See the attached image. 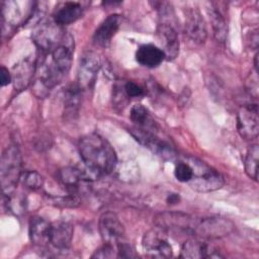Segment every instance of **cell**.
I'll list each match as a JSON object with an SVG mask.
<instances>
[{
	"mask_svg": "<svg viewBox=\"0 0 259 259\" xmlns=\"http://www.w3.org/2000/svg\"><path fill=\"white\" fill-rule=\"evenodd\" d=\"M79 153L92 177L109 174L116 167L117 156L113 147L96 133L88 134L80 140Z\"/></svg>",
	"mask_w": 259,
	"mask_h": 259,
	"instance_id": "1",
	"label": "cell"
},
{
	"mask_svg": "<svg viewBox=\"0 0 259 259\" xmlns=\"http://www.w3.org/2000/svg\"><path fill=\"white\" fill-rule=\"evenodd\" d=\"M187 162L193 170L192 178L187 182L191 189L198 192H210L222 188L225 184L223 175L205 162L196 158H189Z\"/></svg>",
	"mask_w": 259,
	"mask_h": 259,
	"instance_id": "2",
	"label": "cell"
},
{
	"mask_svg": "<svg viewBox=\"0 0 259 259\" xmlns=\"http://www.w3.org/2000/svg\"><path fill=\"white\" fill-rule=\"evenodd\" d=\"M21 155L16 146H9L1 156L0 178L4 195L14 192L15 186L21 177Z\"/></svg>",
	"mask_w": 259,
	"mask_h": 259,
	"instance_id": "3",
	"label": "cell"
},
{
	"mask_svg": "<svg viewBox=\"0 0 259 259\" xmlns=\"http://www.w3.org/2000/svg\"><path fill=\"white\" fill-rule=\"evenodd\" d=\"M65 34L62 26L58 25L54 20L44 21L34 27L31 38L41 53L50 54L62 42Z\"/></svg>",
	"mask_w": 259,
	"mask_h": 259,
	"instance_id": "4",
	"label": "cell"
},
{
	"mask_svg": "<svg viewBox=\"0 0 259 259\" xmlns=\"http://www.w3.org/2000/svg\"><path fill=\"white\" fill-rule=\"evenodd\" d=\"M143 248L146 253L156 258H169L173 254L172 247L163 229L157 227L149 230L142 240Z\"/></svg>",
	"mask_w": 259,
	"mask_h": 259,
	"instance_id": "5",
	"label": "cell"
},
{
	"mask_svg": "<svg viewBox=\"0 0 259 259\" xmlns=\"http://www.w3.org/2000/svg\"><path fill=\"white\" fill-rule=\"evenodd\" d=\"M237 130L244 140L252 141L258 137L259 118L256 103L244 105L239 109L237 114Z\"/></svg>",
	"mask_w": 259,
	"mask_h": 259,
	"instance_id": "6",
	"label": "cell"
},
{
	"mask_svg": "<svg viewBox=\"0 0 259 259\" xmlns=\"http://www.w3.org/2000/svg\"><path fill=\"white\" fill-rule=\"evenodd\" d=\"M234 229V224L225 218H203L197 220L193 234L201 238H221L230 234Z\"/></svg>",
	"mask_w": 259,
	"mask_h": 259,
	"instance_id": "7",
	"label": "cell"
},
{
	"mask_svg": "<svg viewBox=\"0 0 259 259\" xmlns=\"http://www.w3.org/2000/svg\"><path fill=\"white\" fill-rule=\"evenodd\" d=\"M99 233L105 244L116 246L122 241L124 227L114 212L106 211L99 218Z\"/></svg>",
	"mask_w": 259,
	"mask_h": 259,
	"instance_id": "8",
	"label": "cell"
},
{
	"mask_svg": "<svg viewBox=\"0 0 259 259\" xmlns=\"http://www.w3.org/2000/svg\"><path fill=\"white\" fill-rule=\"evenodd\" d=\"M100 65V59L96 53L87 51L82 55L78 68L77 83L81 89H88L94 84Z\"/></svg>",
	"mask_w": 259,
	"mask_h": 259,
	"instance_id": "9",
	"label": "cell"
},
{
	"mask_svg": "<svg viewBox=\"0 0 259 259\" xmlns=\"http://www.w3.org/2000/svg\"><path fill=\"white\" fill-rule=\"evenodd\" d=\"M197 220L182 212H162L156 217L157 227L166 230H175L193 234Z\"/></svg>",
	"mask_w": 259,
	"mask_h": 259,
	"instance_id": "10",
	"label": "cell"
},
{
	"mask_svg": "<svg viewBox=\"0 0 259 259\" xmlns=\"http://www.w3.org/2000/svg\"><path fill=\"white\" fill-rule=\"evenodd\" d=\"M157 32L163 46L165 59L168 61L174 60L179 54V39L173 22L160 21Z\"/></svg>",
	"mask_w": 259,
	"mask_h": 259,
	"instance_id": "11",
	"label": "cell"
},
{
	"mask_svg": "<svg viewBox=\"0 0 259 259\" xmlns=\"http://www.w3.org/2000/svg\"><path fill=\"white\" fill-rule=\"evenodd\" d=\"M180 257L188 259H198V258H220L223 255L220 254L213 246L207 244L204 241L197 239H189L182 244Z\"/></svg>",
	"mask_w": 259,
	"mask_h": 259,
	"instance_id": "12",
	"label": "cell"
},
{
	"mask_svg": "<svg viewBox=\"0 0 259 259\" xmlns=\"http://www.w3.org/2000/svg\"><path fill=\"white\" fill-rule=\"evenodd\" d=\"M185 30L188 36L197 44H203L207 36L204 18L196 8L187 9L185 15Z\"/></svg>",
	"mask_w": 259,
	"mask_h": 259,
	"instance_id": "13",
	"label": "cell"
},
{
	"mask_svg": "<svg viewBox=\"0 0 259 259\" xmlns=\"http://www.w3.org/2000/svg\"><path fill=\"white\" fill-rule=\"evenodd\" d=\"M74 233V227L71 223L66 221H58L52 223L50 244L61 251L68 249L71 245Z\"/></svg>",
	"mask_w": 259,
	"mask_h": 259,
	"instance_id": "14",
	"label": "cell"
},
{
	"mask_svg": "<svg viewBox=\"0 0 259 259\" xmlns=\"http://www.w3.org/2000/svg\"><path fill=\"white\" fill-rule=\"evenodd\" d=\"M83 15V7L79 2H60L53 13V20L60 26L68 25L78 20Z\"/></svg>",
	"mask_w": 259,
	"mask_h": 259,
	"instance_id": "15",
	"label": "cell"
},
{
	"mask_svg": "<svg viewBox=\"0 0 259 259\" xmlns=\"http://www.w3.org/2000/svg\"><path fill=\"white\" fill-rule=\"evenodd\" d=\"M36 71V65L30 59H23L12 68V82L16 90L21 91L28 87Z\"/></svg>",
	"mask_w": 259,
	"mask_h": 259,
	"instance_id": "16",
	"label": "cell"
},
{
	"mask_svg": "<svg viewBox=\"0 0 259 259\" xmlns=\"http://www.w3.org/2000/svg\"><path fill=\"white\" fill-rule=\"evenodd\" d=\"M119 26L120 16L118 14H111L107 16L95 30L93 35L94 42L99 47L106 48L117 32Z\"/></svg>",
	"mask_w": 259,
	"mask_h": 259,
	"instance_id": "17",
	"label": "cell"
},
{
	"mask_svg": "<svg viewBox=\"0 0 259 259\" xmlns=\"http://www.w3.org/2000/svg\"><path fill=\"white\" fill-rule=\"evenodd\" d=\"M136 60L144 67L156 68L165 60V54L159 47L152 44H145L138 48Z\"/></svg>",
	"mask_w": 259,
	"mask_h": 259,
	"instance_id": "18",
	"label": "cell"
},
{
	"mask_svg": "<svg viewBox=\"0 0 259 259\" xmlns=\"http://www.w3.org/2000/svg\"><path fill=\"white\" fill-rule=\"evenodd\" d=\"M51 226L49 223L41 217H32L29 221L28 234L30 241L37 246H46L50 243V234Z\"/></svg>",
	"mask_w": 259,
	"mask_h": 259,
	"instance_id": "19",
	"label": "cell"
},
{
	"mask_svg": "<svg viewBox=\"0 0 259 259\" xmlns=\"http://www.w3.org/2000/svg\"><path fill=\"white\" fill-rule=\"evenodd\" d=\"M130 117L136 125V128L144 132L157 134L159 128L158 124L153 119L148 109L142 104H136L132 107Z\"/></svg>",
	"mask_w": 259,
	"mask_h": 259,
	"instance_id": "20",
	"label": "cell"
},
{
	"mask_svg": "<svg viewBox=\"0 0 259 259\" xmlns=\"http://www.w3.org/2000/svg\"><path fill=\"white\" fill-rule=\"evenodd\" d=\"M81 90L78 84H72L65 91L64 114L68 119H74L78 115L81 103Z\"/></svg>",
	"mask_w": 259,
	"mask_h": 259,
	"instance_id": "21",
	"label": "cell"
},
{
	"mask_svg": "<svg viewBox=\"0 0 259 259\" xmlns=\"http://www.w3.org/2000/svg\"><path fill=\"white\" fill-rule=\"evenodd\" d=\"M207 10L213 30V35L218 41L224 42L227 38L228 33V24L226 22L225 16L222 13L221 9L218 8L214 4H211L210 7L207 8Z\"/></svg>",
	"mask_w": 259,
	"mask_h": 259,
	"instance_id": "22",
	"label": "cell"
},
{
	"mask_svg": "<svg viewBox=\"0 0 259 259\" xmlns=\"http://www.w3.org/2000/svg\"><path fill=\"white\" fill-rule=\"evenodd\" d=\"M258 164H259V148L257 144L252 145L245 157L244 167L246 174L253 180H258Z\"/></svg>",
	"mask_w": 259,
	"mask_h": 259,
	"instance_id": "23",
	"label": "cell"
},
{
	"mask_svg": "<svg viewBox=\"0 0 259 259\" xmlns=\"http://www.w3.org/2000/svg\"><path fill=\"white\" fill-rule=\"evenodd\" d=\"M20 180L22 181L23 185L31 190L39 189L44 184V178L42 176L35 172V171H25L22 172Z\"/></svg>",
	"mask_w": 259,
	"mask_h": 259,
	"instance_id": "24",
	"label": "cell"
},
{
	"mask_svg": "<svg viewBox=\"0 0 259 259\" xmlns=\"http://www.w3.org/2000/svg\"><path fill=\"white\" fill-rule=\"evenodd\" d=\"M174 175L180 182H189L193 175L191 165L187 161H179L175 166Z\"/></svg>",
	"mask_w": 259,
	"mask_h": 259,
	"instance_id": "25",
	"label": "cell"
},
{
	"mask_svg": "<svg viewBox=\"0 0 259 259\" xmlns=\"http://www.w3.org/2000/svg\"><path fill=\"white\" fill-rule=\"evenodd\" d=\"M15 193L12 192L9 195H6L7 197V207L10 209V211L14 212L15 214H20L25 209V199L22 196H15Z\"/></svg>",
	"mask_w": 259,
	"mask_h": 259,
	"instance_id": "26",
	"label": "cell"
},
{
	"mask_svg": "<svg viewBox=\"0 0 259 259\" xmlns=\"http://www.w3.org/2000/svg\"><path fill=\"white\" fill-rule=\"evenodd\" d=\"M123 91L127 97L131 98H138L142 97L145 95V89L140 86L139 84L133 82V81H127L123 85Z\"/></svg>",
	"mask_w": 259,
	"mask_h": 259,
	"instance_id": "27",
	"label": "cell"
},
{
	"mask_svg": "<svg viewBox=\"0 0 259 259\" xmlns=\"http://www.w3.org/2000/svg\"><path fill=\"white\" fill-rule=\"evenodd\" d=\"M116 252H117V257L121 258H135L138 255L135 252V249L126 242L120 241L116 245Z\"/></svg>",
	"mask_w": 259,
	"mask_h": 259,
	"instance_id": "28",
	"label": "cell"
},
{
	"mask_svg": "<svg viewBox=\"0 0 259 259\" xmlns=\"http://www.w3.org/2000/svg\"><path fill=\"white\" fill-rule=\"evenodd\" d=\"M115 256L117 257V252L114 249V246L104 243V246L96 250L91 257L92 258H112Z\"/></svg>",
	"mask_w": 259,
	"mask_h": 259,
	"instance_id": "29",
	"label": "cell"
},
{
	"mask_svg": "<svg viewBox=\"0 0 259 259\" xmlns=\"http://www.w3.org/2000/svg\"><path fill=\"white\" fill-rule=\"evenodd\" d=\"M12 81V77H11V73L8 71V69H6L4 66L1 67V86H6L8 85L10 82Z\"/></svg>",
	"mask_w": 259,
	"mask_h": 259,
	"instance_id": "30",
	"label": "cell"
},
{
	"mask_svg": "<svg viewBox=\"0 0 259 259\" xmlns=\"http://www.w3.org/2000/svg\"><path fill=\"white\" fill-rule=\"evenodd\" d=\"M166 201L168 204H176V203H179L180 201V196L177 194V193H170L167 198H166Z\"/></svg>",
	"mask_w": 259,
	"mask_h": 259,
	"instance_id": "31",
	"label": "cell"
}]
</instances>
